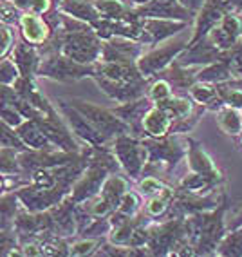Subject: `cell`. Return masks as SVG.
Masks as SVG:
<instances>
[{
    "instance_id": "277c9868",
    "label": "cell",
    "mask_w": 242,
    "mask_h": 257,
    "mask_svg": "<svg viewBox=\"0 0 242 257\" xmlns=\"http://www.w3.org/2000/svg\"><path fill=\"white\" fill-rule=\"evenodd\" d=\"M19 134L24 138V142L29 143L31 147L42 149L46 145V136H44V133H40L33 123H26L24 127H20Z\"/></svg>"
},
{
    "instance_id": "3957f363",
    "label": "cell",
    "mask_w": 242,
    "mask_h": 257,
    "mask_svg": "<svg viewBox=\"0 0 242 257\" xmlns=\"http://www.w3.org/2000/svg\"><path fill=\"white\" fill-rule=\"evenodd\" d=\"M145 128L154 136H163L168 128V116L159 109L148 110V114L145 116Z\"/></svg>"
},
{
    "instance_id": "5b68a950",
    "label": "cell",
    "mask_w": 242,
    "mask_h": 257,
    "mask_svg": "<svg viewBox=\"0 0 242 257\" xmlns=\"http://www.w3.org/2000/svg\"><path fill=\"white\" fill-rule=\"evenodd\" d=\"M219 125L228 134H237L238 131L242 128V119L238 118V114L235 112V110L228 109V110H224V112H220Z\"/></svg>"
},
{
    "instance_id": "ba28073f",
    "label": "cell",
    "mask_w": 242,
    "mask_h": 257,
    "mask_svg": "<svg viewBox=\"0 0 242 257\" xmlns=\"http://www.w3.org/2000/svg\"><path fill=\"white\" fill-rule=\"evenodd\" d=\"M202 87H193V96L197 98V100H201V101H206L208 98L213 94V91H211L210 87H204V91H201Z\"/></svg>"
},
{
    "instance_id": "7a4b0ae2",
    "label": "cell",
    "mask_w": 242,
    "mask_h": 257,
    "mask_svg": "<svg viewBox=\"0 0 242 257\" xmlns=\"http://www.w3.org/2000/svg\"><path fill=\"white\" fill-rule=\"evenodd\" d=\"M22 28L26 38L31 42H44V38L47 37V28L44 26L38 17L35 15H24L22 17Z\"/></svg>"
},
{
    "instance_id": "52a82bcc",
    "label": "cell",
    "mask_w": 242,
    "mask_h": 257,
    "mask_svg": "<svg viewBox=\"0 0 242 257\" xmlns=\"http://www.w3.org/2000/svg\"><path fill=\"white\" fill-rule=\"evenodd\" d=\"M166 207V201L165 198H155L150 201V205H148V212L150 214H159V212H163Z\"/></svg>"
},
{
    "instance_id": "9c48e42d",
    "label": "cell",
    "mask_w": 242,
    "mask_h": 257,
    "mask_svg": "<svg viewBox=\"0 0 242 257\" xmlns=\"http://www.w3.org/2000/svg\"><path fill=\"white\" fill-rule=\"evenodd\" d=\"M143 188H145V192H157L161 188V185L155 181V179H152V178H148V179H145L143 181V185H141Z\"/></svg>"
},
{
    "instance_id": "30bf717a",
    "label": "cell",
    "mask_w": 242,
    "mask_h": 257,
    "mask_svg": "<svg viewBox=\"0 0 242 257\" xmlns=\"http://www.w3.org/2000/svg\"><path fill=\"white\" fill-rule=\"evenodd\" d=\"M94 246V241H85V243H78L73 248V253H87L91 252V248Z\"/></svg>"
},
{
    "instance_id": "8992f818",
    "label": "cell",
    "mask_w": 242,
    "mask_h": 257,
    "mask_svg": "<svg viewBox=\"0 0 242 257\" xmlns=\"http://www.w3.org/2000/svg\"><path fill=\"white\" fill-rule=\"evenodd\" d=\"M168 96H170V89H168V85H166V82H157V83H155L154 89H152V98L161 103V101H165Z\"/></svg>"
},
{
    "instance_id": "6da1fadb",
    "label": "cell",
    "mask_w": 242,
    "mask_h": 257,
    "mask_svg": "<svg viewBox=\"0 0 242 257\" xmlns=\"http://www.w3.org/2000/svg\"><path fill=\"white\" fill-rule=\"evenodd\" d=\"M118 151H119V158L121 161L125 163L128 172H137V169L141 167V156H139V149L137 145H134L132 142H128V140H121L118 145Z\"/></svg>"
},
{
    "instance_id": "8fae6325",
    "label": "cell",
    "mask_w": 242,
    "mask_h": 257,
    "mask_svg": "<svg viewBox=\"0 0 242 257\" xmlns=\"http://www.w3.org/2000/svg\"><path fill=\"white\" fill-rule=\"evenodd\" d=\"M136 208V198H134L132 194H127L123 198V207H121V212H128V210H134Z\"/></svg>"
}]
</instances>
